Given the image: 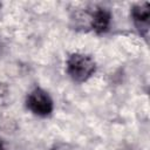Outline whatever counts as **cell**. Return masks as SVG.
Returning a JSON list of instances; mask_svg holds the SVG:
<instances>
[{
  "mask_svg": "<svg viewBox=\"0 0 150 150\" xmlns=\"http://www.w3.org/2000/svg\"><path fill=\"white\" fill-rule=\"evenodd\" d=\"M96 69L95 61L89 56L80 53L71 54L67 60V71L76 82L87 81Z\"/></svg>",
  "mask_w": 150,
  "mask_h": 150,
  "instance_id": "obj_1",
  "label": "cell"
},
{
  "mask_svg": "<svg viewBox=\"0 0 150 150\" xmlns=\"http://www.w3.org/2000/svg\"><path fill=\"white\" fill-rule=\"evenodd\" d=\"M27 108L39 116H47L53 110V101L48 93L41 88H35L27 97Z\"/></svg>",
  "mask_w": 150,
  "mask_h": 150,
  "instance_id": "obj_2",
  "label": "cell"
},
{
  "mask_svg": "<svg viewBox=\"0 0 150 150\" xmlns=\"http://www.w3.org/2000/svg\"><path fill=\"white\" fill-rule=\"evenodd\" d=\"M131 15L134 23L138 32L146 39L149 33V25H150V5L149 2L138 4L132 7Z\"/></svg>",
  "mask_w": 150,
  "mask_h": 150,
  "instance_id": "obj_3",
  "label": "cell"
},
{
  "mask_svg": "<svg viewBox=\"0 0 150 150\" xmlns=\"http://www.w3.org/2000/svg\"><path fill=\"white\" fill-rule=\"evenodd\" d=\"M110 23V13L104 8H98L91 16V27L96 33H103Z\"/></svg>",
  "mask_w": 150,
  "mask_h": 150,
  "instance_id": "obj_4",
  "label": "cell"
},
{
  "mask_svg": "<svg viewBox=\"0 0 150 150\" xmlns=\"http://www.w3.org/2000/svg\"><path fill=\"white\" fill-rule=\"evenodd\" d=\"M0 150H4V146H2V144L0 143Z\"/></svg>",
  "mask_w": 150,
  "mask_h": 150,
  "instance_id": "obj_5",
  "label": "cell"
}]
</instances>
